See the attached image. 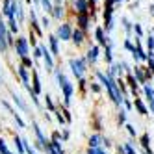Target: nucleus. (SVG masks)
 Segmentation results:
<instances>
[{"mask_svg": "<svg viewBox=\"0 0 154 154\" xmlns=\"http://www.w3.org/2000/svg\"><path fill=\"white\" fill-rule=\"evenodd\" d=\"M97 78H98V80H100V82L104 84V87L108 89V95H109V98H112V100H113L117 106H121V104H123V100H125V98H123V95H121L119 85L113 82V78H109V76H106V74H104V72H100V71L97 72Z\"/></svg>", "mask_w": 154, "mask_h": 154, "instance_id": "nucleus-1", "label": "nucleus"}, {"mask_svg": "<svg viewBox=\"0 0 154 154\" xmlns=\"http://www.w3.org/2000/svg\"><path fill=\"white\" fill-rule=\"evenodd\" d=\"M56 78H58V82H60V87H61V91H63V102L65 104H71V97H72V91H74V87H72V84L65 78V74L63 72H56Z\"/></svg>", "mask_w": 154, "mask_h": 154, "instance_id": "nucleus-2", "label": "nucleus"}, {"mask_svg": "<svg viewBox=\"0 0 154 154\" xmlns=\"http://www.w3.org/2000/svg\"><path fill=\"white\" fill-rule=\"evenodd\" d=\"M69 65H71V71H72V74L76 76V78H84V74H85V71H87V63H85V60L84 58H72V60H69Z\"/></svg>", "mask_w": 154, "mask_h": 154, "instance_id": "nucleus-3", "label": "nucleus"}, {"mask_svg": "<svg viewBox=\"0 0 154 154\" xmlns=\"http://www.w3.org/2000/svg\"><path fill=\"white\" fill-rule=\"evenodd\" d=\"M71 35H72V28H71V24L65 23V24H61V26L58 28V34H56L58 39H61V41H69Z\"/></svg>", "mask_w": 154, "mask_h": 154, "instance_id": "nucleus-4", "label": "nucleus"}, {"mask_svg": "<svg viewBox=\"0 0 154 154\" xmlns=\"http://www.w3.org/2000/svg\"><path fill=\"white\" fill-rule=\"evenodd\" d=\"M15 50H17V54H19L20 58L28 56V41L24 37H17V41H15Z\"/></svg>", "mask_w": 154, "mask_h": 154, "instance_id": "nucleus-5", "label": "nucleus"}, {"mask_svg": "<svg viewBox=\"0 0 154 154\" xmlns=\"http://www.w3.org/2000/svg\"><path fill=\"white\" fill-rule=\"evenodd\" d=\"M76 23H78V26H80L82 32L87 30V26H89V23H91L89 13H76Z\"/></svg>", "mask_w": 154, "mask_h": 154, "instance_id": "nucleus-6", "label": "nucleus"}, {"mask_svg": "<svg viewBox=\"0 0 154 154\" xmlns=\"http://www.w3.org/2000/svg\"><path fill=\"white\" fill-rule=\"evenodd\" d=\"M39 50H41V56L45 58V63H47V69H54V60H52V54L48 52V48H47L45 45H41V47H39Z\"/></svg>", "mask_w": 154, "mask_h": 154, "instance_id": "nucleus-7", "label": "nucleus"}, {"mask_svg": "<svg viewBox=\"0 0 154 154\" xmlns=\"http://www.w3.org/2000/svg\"><path fill=\"white\" fill-rule=\"evenodd\" d=\"M8 50V39H6V24L0 19V52Z\"/></svg>", "mask_w": 154, "mask_h": 154, "instance_id": "nucleus-8", "label": "nucleus"}, {"mask_svg": "<svg viewBox=\"0 0 154 154\" xmlns=\"http://www.w3.org/2000/svg\"><path fill=\"white\" fill-rule=\"evenodd\" d=\"M74 8H76V13H89L87 0H74Z\"/></svg>", "mask_w": 154, "mask_h": 154, "instance_id": "nucleus-9", "label": "nucleus"}, {"mask_svg": "<svg viewBox=\"0 0 154 154\" xmlns=\"http://www.w3.org/2000/svg\"><path fill=\"white\" fill-rule=\"evenodd\" d=\"M34 132H35V136H37V139H39V147L41 149H47V145H48V141L45 139V136H43V132H41V128L34 123Z\"/></svg>", "mask_w": 154, "mask_h": 154, "instance_id": "nucleus-10", "label": "nucleus"}, {"mask_svg": "<svg viewBox=\"0 0 154 154\" xmlns=\"http://www.w3.org/2000/svg\"><path fill=\"white\" fill-rule=\"evenodd\" d=\"M71 39L74 41V45H82L84 43V32L80 30V28H76V30H72V35H71Z\"/></svg>", "mask_w": 154, "mask_h": 154, "instance_id": "nucleus-11", "label": "nucleus"}, {"mask_svg": "<svg viewBox=\"0 0 154 154\" xmlns=\"http://www.w3.org/2000/svg\"><path fill=\"white\" fill-rule=\"evenodd\" d=\"M98 54H100V48H98V47H91L89 50H87V61L95 63L98 60Z\"/></svg>", "mask_w": 154, "mask_h": 154, "instance_id": "nucleus-12", "label": "nucleus"}, {"mask_svg": "<svg viewBox=\"0 0 154 154\" xmlns=\"http://www.w3.org/2000/svg\"><path fill=\"white\" fill-rule=\"evenodd\" d=\"M95 37H97V41H98V45H102V47H106L108 45V39H106V35H104V30L98 26L97 30H95Z\"/></svg>", "mask_w": 154, "mask_h": 154, "instance_id": "nucleus-13", "label": "nucleus"}, {"mask_svg": "<svg viewBox=\"0 0 154 154\" xmlns=\"http://www.w3.org/2000/svg\"><path fill=\"white\" fill-rule=\"evenodd\" d=\"M104 139H102V136H91L89 137V149H100V143H102Z\"/></svg>", "mask_w": 154, "mask_h": 154, "instance_id": "nucleus-14", "label": "nucleus"}, {"mask_svg": "<svg viewBox=\"0 0 154 154\" xmlns=\"http://www.w3.org/2000/svg\"><path fill=\"white\" fill-rule=\"evenodd\" d=\"M134 106L137 108V112H139L141 115H147V113H149V109L145 108V104H143L141 98H136V100H134Z\"/></svg>", "mask_w": 154, "mask_h": 154, "instance_id": "nucleus-15", "label": "nucleus"}, {"mask_svg": "<svg viewBox=\"0 0 154 154\" xmlns=\"http://www.w3.org/2000/svg\"><path fill=\"white\" fill-rule=\"evenodd\" d=\"M50 48H52V54H54V56H58V54H60V48H58V37L56 35H50Z\"/></svg>", "mask_w": 154, "mask_h": 154, "instance_id": "nucleus-16", "label": "nucleus"}, {"mask_svg": "<svg viewBox=\"0 0 154 154\" xmlns=\"http://www.w3.org/2000/svg\"><path fill=\"white\" fill-rule=\"evenodd\" d=\"M126 80H128V85H130L132 93L136 95V93H137V80H136V78H134V76H132V74H128V78H126Z\"/></svg>", "mask_w": 154, "mask_h": 154, "instance_id": "nucleus-17", "label": "nucleus"}, {"mask_svg": "<svg viewBox=\"0 0 154 154\" xmlns=\"http://www.w3.org/2000/svg\"><path fill=\"white\" fill-rule=\"evenodd\" d=\"M13 102H15V104H17L20 109H23V112H28V106L23 102V98H20L19 95H15V93H13Z\"/></svg>", "mask_w": 154, "mask_h": 154, "instance_id": "nucleus-18", "label": "nucleus"}, {"mask_svg": "<svg viewBox=\"0 0 154 154\" xmlns=\"http://www.w3.org/2000/svg\"><path fill=\"white\" fill-rule=\"evenodd\" d=\"M34 95H37V93H41V82H39V76H37V72L34 71Z\"/></svg>", "mask_w": 154, "mask_h": 154, "instance_id": "nucleus-19", "label": "nucleus"}, {"mask_svg": "<svg viewBox=\"0 0 154 154\" xmlns=\"http://www.w3.org/2000/svg\"><path fill=\"white\" fill-rule=\"evenodd\" d=\"M52 15L56 17V19H61L63 17V6L61 4H56V6L52 8Z\"/></svg>", "mask_w": 154, "mask_h": 154, "instance_id": "nucleus-20", "label": "nucleus"}, {"mask_svg": "<svg viewBox=\"0 0 154 154\" xmlns=\"http://www.w3.org/2000/svg\"><path fill=\"white\" fill-rule=\"evenodd\" d=\"M15 15H17V19L23 23V19H24V13H23V6H20V2L17 0L15 2Z\"/></svg>", "mask_w": 154, "mask_h": 154, "instance_id": "nucleus-21", "label": "nucleus"}, {"mask_svg": "<svg viewBox=\"0 0 154 154\" xmlns=\"http://www.w3.org/2000/svg\"><path fill=\"white\" fill-rule=\"evenodd\" d=\"M104 58H106L108 63H112V61H113V58H112V47H109V43L104 47Z\"/></svg>", "mask_w": 154, "mask_h": 154, "instance_id": "nucleus-22", "label": "nucleus"}, {"mask_svg": "<svg viewBox=\"0 0 154 154\" xmlns=\"http://www.w3.org/2000/svg\"><path fill=\"white\" fill-rule=\"evenodd\" d=\"M9 34H17V32H19V24H17V20L15 19H9Z\"/></svg>", "mask_w": 154, "mask_h": 154, "instance_id": "nucleus-23", "label": "nucleus"}, {"mask_svg": "<svg viewBox=\"0 0 154 154\" xmlns=\"http://www.w3.org/2000/svg\"><path fill=\"white\" fill-rule=\"evenodd\" d=\"M39 2H41V6H43V9H45V11L47 13H52V2H50V0H39Z\"/></svg>", "mask_w": 154, "mask_h": 154, "instance_id": "nucleus-24", "label": "nucleus"}, {"mask_svg": "<svg viewBox=\"0 0 154 154\" xmlns=\"http://www.w3.org/2000/svg\"><path fill=\"white\" fill-rule=\"evenodd\" d=\"M15 147H17L19 154H24V145H23V139H20L19 136H15Z\"/></svg>", "mask_w": 154, "mask_h": 154, "instance_id": "nucleus-25", "label": "nucleus"}, {"mask_svg": "<svg viewBox=\"0 0 154 154\" xmlns=\"http://www.w3.org/2000/svg\"><path fill=\"white\" fill-rule=\"evenodd\" d=\"M123 150H125V154H136L134 147H132L130 143H125V147H123Z\"/></svg>", "mask_w": 154, "mask_h": 154, "instance_id": "nucleus-26", "label": "nucleus"}, {"mask_svg": "<svg viewBox=\"0 0 154 154\" xmlns=\"http://www.w3.org/2000/svg\"><path fill=\"white\" fill-rule=\"evenodd\" d=\"M147 48H149V52H152V48H154V37L152 35L147 37Z\"/></svg>", "mask_w": 154, "mask_h": 154, "instance_id": "nucleus-27", "label": "nucleus"}, {"mask_svg": "<svg viewBox=\"0 0 154 154\" xmlns=\"http://www.w3.org/2000/svg\"><path fill=\"white\" fill-rule=\"evenodd\" d=\"M125 48H126V50H130L132 54H134V50H136V47L132 45V41H130V39H126V41H125Z\"/></svg>", "mask_w": 154, "mask_h": 154, "instance_id": "nucleus-28", "label": "nucleus"}, {"mask_svg": "<svg viewBox=\"0 0 154 154\" xmlns=\"http://www.w3.org/2000/svg\"><path fill=\"white\" fill-rule=\"evenodd\" d=\"M0 154H9V150H8V147H6L4 139H0Z\"/></svg>", "mask_w": 154, "mask_h": 154, "instance_id": "nucleus-29", "label": "nucleus"}, {"mask_svg": "<svg viewBox=\"0 0 154 154\" xmlns=\"http://www.w3.org/2000/svg\"><path fill=\"white\" fill-rule=\"evenodd\" d=\"M23 67H32V69H34V65H32V60H30L28 56L23 58Z\"/></svg>", "mask_w": 154, "mask_h": 154, "instance_id": "nucleus-30", "label": "nucleus"}, {"mask_svg": "<svg viewBox=\"0 0 154 154\" xmlns=\"http://www.w3.org/2000/svg\"><path fill=\"white\" fill-rule=\"evenodd\" d=\"M123 24H125V30H126V34H130V32H132V24L128 23V19H126V17L123 19Z\"/></svg>", "mask_w": 154, "mask_h": 154, "instance_id": "nucleus-31", "label": "nucleus"}, {"mask_svg": "<svg viewBox=\"0 0 154 154\" xmlns=\"http://www.w3.org/2000/svg\"><path fill=\"white\" fill-rule=\"evenodd\" d=\"M45 100H47V106H48V109H50V112H54V102H52V98L47 95V97H45Z\"/></svg>", "mask_w": 154, "mask_h": 154, "instance_id": "nucleus-32", "label": "nucleus"}, {"mask_svg": "<svg viewBox=\"0 0 154 154\" xmlns=\"http://www.w3.org/2000/svg\"><path fill=\"white\" fill-rule=\"evenodd\" d=\"M134 30H136V34H137V37H141V35H143V28H141L139 24H134Z\"/></svg>", "mask_w": 154, "mask_h": 154, "instance_id": "nucleus-33", "label": "nucleus"}, {"mask_svg": "<svg viewBox=\"0 0 154 154\" xmlns=\"http://www.w3.org/2000/svg\"><path fill=\"white\" fill-rule=\"evenodd\" d=\"M125 121H126V112H125V109H123V112H121V115H119V123L123 125Z\"/></svg>", "mask_w": 154, "mask_h": 154, "instance_id": "nucleus-34", "label": "nucleus"}, {"mask_svg": "<svg viewBox=\"0 0 154 154\" xmlns=\"http://www.w3.org/2000/svg\"><path fill=\"white\" fill-rule=\"evenodd\" d=\"M126 128H128V134H130L132 137H134V136H136V128L132 126V125H126Z\"/></svg>", "mask_w": 154, "mask_h": 154, "instance_id": "nucleus-35", "label": "nucleus"}, {"mask_svg": "<svg viewBox=\"0 0 154 154\" xmlns=\"http://www.w3.org/2000/svg\"><path fill=\"white\" fill-rule=\"evenodd\" d=\"M56 119H58V121H60V123H61V125H63V123H65V117H63V115H61V112H56Z\"/></svg>", "mask_w": 154, "mask_h": 154, "instance_id": "nucleus-36", "label": "nucleus"}, {"mask_svg": "<svg viewBox=\"0 0 154 154\" xmlns=\"http://www.w3.org/2000/svg\"><path fill=\"white\" fill-rule=\"evenodd\" d=\"M41 23H43V26H45V28H48V26H50V20H48L47 17H43V19H41Z\"/></svg>", "mask_w": 154, "mask_h": 154, "instance_id": "nucleus-37", "label": "nucleus"}, {"mask_svg": "<svg viewBox=\"0 0 154 154\" xmlns=\"http://www.w3.org/2000/svg\"><path fill=\"white\" fill-rule=\"evenodd\" d=\"M34 58H35V60H37V58H41V50H39V48H35V50H34Z\"/></svg>", "mask_w": 154, "mask_h": 154, "instance_id": "nucleus-38", "label": "nucleus"}, {"mask_svg": "<svg viewBox=\"0 0 154 154\" xmlns=\"http://www.w3.org/2000/svg\"><path fill=\"white\" fill-rule=\"evenodd\" d=\"M91 91H95V93H98V91H100V87H98L97 84H93V85H91Z\"/></svg>", "mask_w": 154, "mask_h": 154, "instance_id": "nucleus-39", "label": "nucleus"}, {"mask_svg": "<svg viewBox=\"0 0 154 154\" xmlns=\"http://www.w3.org/2000/svg\"><path fill=\"white\" fill-rule=\"evenodd\" d=\"M117 2H125V0H113V4H117Z\"/></svg>", "mask_w": 154, "mask_h": 154, "instance_id": "nucleus-40", "label": "nucleus"}]
</instances>
